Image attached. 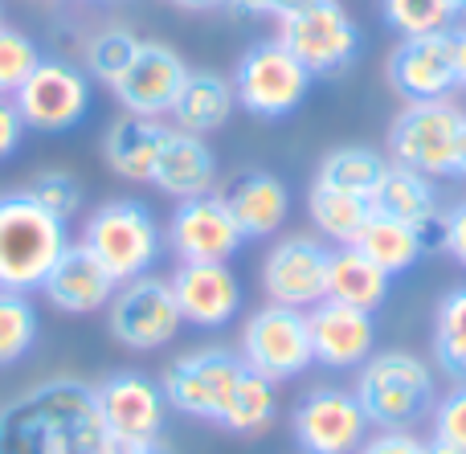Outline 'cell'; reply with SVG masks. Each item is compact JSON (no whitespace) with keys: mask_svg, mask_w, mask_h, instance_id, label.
<instances>
[{"mask_svg":"<svg viewBox=\"0 0 466 454\" xmlns=\"http://www.w3.org/2000/svg\"><path fill=\"white\" fill-rule=\"evenodd\" d=\"M290 434L303 454H356L372 434V422L352 389L319 385L295 406Z\"/></svg>","mask_w":466,"mask_h":454,"instance_id":"12","label":"cell"},{"mask_svg":"<svg viewBox=\"0 0 466 454\" xmlns=\"http://www.w3.org/2000/svg\"><path fill=\"white\" fill-rule=\"evenodd\" d=\"M352 393L372 426H380V430H410L421 418L434 414L438 381L430 360L393 348V352H372L364 360Z\"/></svg>","mask_w":466,"mask_h":454,"instance_id":"2","label":"cell"},{"mask_svg":"<svg viewBox=\"0 0 466 454\" xmlns=\"http://www.w3.org/2000/svg\"><path fill=\"white\" fill-rule=\"evenodd\" d=\"M241 357L229 348H197L177 357L160 377V389L168 398V409L201 422H218L226 398L241 373Z\"/></svg>","mask_w":466,"mask_h":454,"instance_id":"11","label":"cell"},{"mask_svg":"<svg viewBox=\"0 0 466 454\" xmlns=\"http://www.w3.org/2000/svg\"><path fill=\"white\" fill-rule=\"evenodd\" d=\"M241 242L246 237L218 193L177 201L168 234H164V246L177 254V262H229L241 250Z\"/></svg>","mask_w":466,"mask_h":454,"instance_id":"15","label":"cell"},{"mask_svg":"<svg viewBox=\"0 0 466 454\" xmlns=\"http://www.w3.org/2000/svg\"><path fill=\"white\" fill-rule=\"evenodd\" d=\"M115 278L95 254L82 242H70L62 250V258L49 267V275L41 278L37 291L54 303L66 316H90V311H103L115 295Z\"/></svg>","mask_w":466,"mask_h":454,"instance_id":"20","label":"cell"},{"mask_svg":"<svg viewBox=\"0 0 466 454\" xmlns=\"http://www.w3.org/2000/svg\"><path fill=\"white\" fill-rule=\"evenodd\" d=\"M307 217L319 229V237H328L331 246H356L360 229L372 217V205L364 197L339 193V188L311 180V188H307Z\"/></svg>","mask_w":466,"mask_h":454,"instance_id":"27","label":"cell"},{"mask_svg":"<svg viewBox=\"0 0 466 454\" xmlns=\"http://www.w3.org/2000/svg\"><path fill=\"white\" fill-rule=\"evenodd\" d=\"M25 127L41 136H62L78 127L90 111V74L62 57H41V66L29 74L21 90L13 95Z\"/></svg>","mask_w":466,"mask_h":454,"instance_id":"10","label":"cell"},{"mask_svg":"<svg viewBox=\"0 0 466 454\" xmlns=\"http://www.w3.org/2000/svg\"><path fill=\"white\" fill-rule=\"evenodd\" d=\"M356 250H360L369 262H377L389 278L413 270V267H418V258L426 254V250H421V242H418V234H413V226L393 221V217H380V213H372L369 226L360 229Z\"/></svg>","mask_w":466,"mask_h":454,"instance_id":"29","label":"cell"},{"mask_svg":"<svg viewBox=\"0 0 466 454\" xmlns=\"http://www.w3.org/2000/svg\"><path fill=\"white\" fill-rule=\"evenodd\" d=\"M241 365L262 373L266 381H295L315 365L311 357V332H307V311L266 303L241 324Z\"/></svg>","mask_w":466,"mask_h":454,"instance_id":"9","label":"cell"},{"mask_svg":"<svg viewBox=\"0 0 466 454\" xmlns=\"http://www.w3.org/2000/svg\"><path fill=\"white\" fill-rule=\"evenodd\" d=\"M82 246L111 270L115 283H127V278L152 275L156 258L164 250V234L144 201L119 197V201H103L86 217Z\"/></svg>","mask_w":466,"mask_h":454,"instance_id":"4","label":"cell"},{"mask_svg":"<svg viewBox=\"0 0 466 454\" xmlns=\"http://www.w3.org/2000/svg\"><path fill=\"white\" fill-rule=\"evenodd\" d=\"M442 250L466 270V201L442 213Z\"/></svg>","mask_w":466,"mask_h":454,"instance_id":"39","label":"cell"},{"mask_svg":"<svg viewBox=\"0 0 466 454\" xmlns=\"http://www.w3.org/2000/svg\"><path fill=\"white\" fill-rule=\"evenodd\" d=\"M136 49H139V37L131 29H123V25L95 33V37H90V45H86V74H90V78H98L103 86H115V82H119V74L131 66Z\"/></svg>","mask_w":466,"mask_h":454,"instance_id":"34","label":"cell"},{"mask_svg":"<svg viewBox=\"0 0 466 454\" xmlns=\"http://www.w3.org/2000/svg\"><path fill=\"white\" fill-rule=\"evenodd\" d=\"M380 16L401 37H421V33H451L459 8L454 0H380Z\"/></svg>","mask_w":466,"mask_h":454,"instance_id":"32","label":"cell"},{"mask_svg":"<svg viewBox=\"0 0 466 454\" xmlns=\"http://www.w3.org/2000/svg\"><path fill=\"white\" fill-rule=\"evenodd\" d=\"M279 414V393H274V381H266L254 368H241L238 381H233L226 409H221L218 426L229 434H262L266 426Z\"/></svg>","mask_w":466,"mask_h":454,"instance_id":"28","label":"cell"},{"mask_svg":"<svg viewBox=\"0 0 466 454\" xmlns=\"http://www.w3.org/2000/svg\"><path fill=\"white\" fill-rule=\"evenodd\" d=\"M454 8H459V16L466 13V0H454Z\"/></svg>","mask_w":466,"mask_h":454,"instance_id":"47","label":"cell"},{"mask_svg":"<svg viewBox=\"0 0 466 454\" xmlns=\"http://www.w3.org/2000/svg\"><path fill=\"white\" fill-rule=\"evenodd\" d=\"M66 246V221L49 217L29 193L0 197V291H37Z\"/></svg>","mask_w":466,"mask_h":454,"instance_id":"3","label":"cell"},{"mask_svg":"<svg viewBox=\"0 0 466 454\" xmlns=\"http://www.w3.org/2000/svg\"><path fill=\"white\" fill-rule=\"evenodd\" d=\"M279 41L315 74H344L360 57V29L339 0H303L279 16Z\"/></svg>","mask_w":466,"mask_h":454,"instance_id":"7","label":"cell"},{"mask_svg":"<svg viewBox=\"0 0 466 454\" xmlns=\"http://www.w3.org/2000/svg\"><path fill=\"white\" fill-rule=\"evenodd\" d=\"M389 283H393V278H389L377 262L364 258L356 246H336V250H331V262H328V299L348 303V308L369 311V316H372L377 308H385Z\"/></svg>","mask_w":466,"mask_h":454,"instance_id":"26","label":"cell"},{"mask_svg":"<svg viewBox=\"0 0 466 454\" xmlns=\"http://www.w3.org/2000/svg\"><path fill=\"white\" fill-rule=\"evenodd\" d=\"M328 262L331 250L311 234H287L262 258V291L270 303L311 311L328 299Z\"/></svg>","mask_w":466,"mask_h":454,"instance_id":"14","label":"cell"},{"mask_svg":"<svg viewBox=\"0 0 466 454\" xmlns=\"http://www.w3.org/2000/svg\"><path fill=\"white\" fill-rule=\"evenodd\" d=\"M356 454H430V442L413 430H377L360 442Z\"/></svg>","mask_w":466,"mask_h":454,"instance_id":"38","label":"cell"},{"mask_svg":"<svg viewBox=\"0 0 466 454\" xmlns=\"http://www.w3.org/2000/svg\"><path fill=\"white\" fill-rule=\"evenodd\" d=\"M95 401L111 442H160L168 422V398L147 373L136 368L111 373L95 385Z\"/></svg>","mask_w":466,"mask_h":454,"instance_id":"13","label":"cell"},{"mask_svg":"<svg viewBox=\"0 0 466 454\" xmlns=\"http://www.w3.org/2000/svg\"><path fill=\"white\" fill-rule=\"evenodd\" d=\"M233 106H238V95H233V82L218 70H188L185 86H180L177 103H172V123L177 131H188V136H209V131H221L229 123Z\"/></svg>","mask_w":466,"mask_h":454,"instance_id":"24","label":"cell"},{"mask_svg":"<svg viewBox=\"0 0 466 454\" xmlns=\"http://www.w3.org/2000/svg\"><path fill=\"white\" fill-rule=\"evenodd\" d=\"M385 168H389V160L380 152L360 147V144H348V147H331V152L323 156L315 180H319V185L339 188V193H352V197H364V201H369V197L377 193Z\"/></svg>","mask_w":466,"mask_h":454,"instance_id":"30","label":"cell"},{"mask_svg":"<svg viewBox=\"0 0 466 454\" xmlns=\"http://www.w3.org/2000/svg\"><path fill=\"white\" fill-rule=\"evenodd\" d=\"M0 25H5V13H0Z\"/></svg>","mask_w":466,"mask_h":454,"instance_id":"48","label":"cell"},{"mask_svg":"<svg viewBox=\"0 0 466 454\" xmlns=\"http://www.w3.org/2000/svg\"><path fill=\"white\" fill-rule=\"evenodd\" d=\"M172 127H164V119H144V115H127L106 127L103 136V160L115 177L131 180V185H152V168L160 156L164 139Z\"/></svg>","mask_w":466,"mask_h":454,"instance_id":"23","label":"cell"},{"mask_svg":"<svg viewBox=\"0 0 466 454\" xmlns=\"http://www.w3.org/2000/svg\"><path fill=\"white\" fill-rule=\"evenodd\" d=\"M221 201H226L229 217L238 221L241 237L254 242V237H274L282 229L290 213V193L274 172L262 168H246V172H233L221 188Z\"/></svg>","mask_w":466,"mask_h":454,"instance_id":"21","label":"cell"},{"mask_svg":"<svg viewBox=\"0 0 466 454\" xmlns=\"http://www.w3.org/2000/svg\"><path fill=\"white\" fill-rule=\"evenodd\" d=\"M37 344V308L21 291H0V368L25 360Z\"/></svg>","mask_w":466,"mask_h":454,"instance_id":"33","label":"cell"},{"mask_svg":"<svg viewBox=\"0 0 466 454\" xmlns=\"http://www.w3.org/2000/svg\"><path fill=\"white\" fill-rule=\"evenodd\" d=\"M459 177H466V119H462V136H459Z\"/></svg>","mask_w":466,"mask_h":454,"instance_id":"45","label":"cell"},{"mask_svg":"<svg viewBox=\"0 0 466 454\" xmlns=\"http://www.w3.org/2000/svg\"><path fill=\"white\" fill-rule=\"evenodd\" d=\"M430 454H459V450H454V447H446L442 439H430Z\"/></svg>","mask_w":466,"mask_h":454,"instance_id":"46","label":"cell"},{"mask_svg":"<svg viewBox=\"0 0 466 454\" xmlns=\"http://www.w3.org/2000/svg\"><path fill=\"white\" fill-rule=\"evenodd\" d=\"M454 37V70H459V90H466V25L462 29H451Z\"/></svg>","mask_w":466,"mask_h":454,"instance_id":"42","label":"cell"},{"mask_svg":"<svg viewBox=\"0 0 466 454\" xmlns=\"http://www.w3.org/2000/svg\"><path fill=\"white\" fill-rule=\"evenodd\" d=\"M180 319L193 328H229L241 316V283L229 262H180L168 278Z\"/></svg>","mask_w":466,"mask_h":454,"instance_id":"18","label":"cell"},{"mask_svg":"<svg viewBox=\"0 0 466 454\" xmlns=\"http://www.w3.org/2000/svg\"><path fill=\"white\" fill-rule=\"evenodd\" d=\"M307 332H311V357L323 368H360L377 348V324L369 311H356L348 303L319 299L307 311Z\"/></svg>","mask_w":466,"mask_h":454,"instance_id":"19","label":"cell"},{"mask_svg":"<svg viewBox=\"0 0 466 454\" xmlns=\"http://www.w3.org/2000/svg\"><path fill=\"white\" fill-rule=\"evenodd\" d=\"M106 328L131 352H160L164 344H172L185 319H180L168 278L139 275L119 283L106 303Z\"/></svg>","mask_w":466,"mask_h":454,"instance_id":"8","label":"cell"},{"mask_svg":"<svg viewBox=\"0 0 466 454\" xmlns=\"http://www.w3.org/2000/svg\"><path fill=\"white\" fill-rule=\"evenodd\" d=\"M152 185L164 197H177V201H193L218 188V156L205 144V136H188V131H168L160 156H156L152 168Z\"/></svg>","mask_w":466,"mask_h":454,"instance_id":"22","label":"cell"},{"mask_svg":"<svg viewBox=\"0 0 466 454\" xmlns=\"http://www.w3.org/2000/svg\"><path fill=\"white\" fill-rule=\"evenodd\" d=\"M0 454H111L95 385L46 377L0 406Z\"/></svg>","mask_w":466,"mask_h":454,"instance_id":"1","label":"cell"},{"mask_svg":"<svg viewBox=\"0 0 466 454\" xmlns=\"http://www.w3.org/2000/svg\"><path fill=\"white\" fill-rule=\"evenodd\" d=\"M229 82L241 111L258 115V119H287V115H295L303 106L315 74L279 37H266L254 41L238 57V70H233Z\"/></svg>","mask_w":466,"mask_h":454,"instance_id":"5","label":"cell"},{"mask_svg":"<svg viewBox=\"0 0 466 454\" xmlns=\"http://www.w3.org/2000/svg\"><path fill=\"white\" fill-rule=\"evenodd\" d=\"M25 119L21 111H16L13 98H0V160H8V156H16V147H21L25 139Z\"/></svg>","mask_w":466,"mask_h":454,"instance_id":"40","label":"cell"},{"mask_svg":"<svg viewBox=\"0 0 466 454\" xmlns=\"http://www.w3.org/2000/svg\"><path fill=\"white\" fill-rule=\"evenodd\" d=\"M295 5H303V0H226V8H233L238 16H287Z\"/></svg>","mask_w":466,"mask_h":454,"instance_id":"41","label":"cell"},{"mask_svg":"<svg viewBox=\"0 0 466 454\" xmlns=\"http://www.w3.org/2000/svg\"><path fill=\"white\" fill-rule=\"evenodd\" d=\"M111 454H160V442H111Z\"/></svg>","mask_w":466,"mask_h":454,"instance_id":"43","label":"cell"},{"mask_svg":"<svg viewBox=\"0 0 466 454\" xmlns=\"http://www.w3.org/2000/svg\"><path fill=\"white\" fill-rule=\"evenodd\" d=\"M434 439H442L446 447L466 454V385H454L442 401H434Z\"/></svg>","mask_w":466,"mask_h":454,"instance_id":"37","label":"cell"},{"mask_svg":"<svg viewBox=\"0 0 466 454\" xmlns=\"http://www.w3.org/2000/svg\"><path fill=\"white\" fill-rule=\"evenodd\" d=\"M188 78L185 57L164 41H139L131 66L119 74V82L111 86V95L119 98V106L127 115H144V119H164L177 103L180 86Z\"/></svg>","mask_w":466,"mask_h":454,"instance_id":"17","label":"cell"},{"mask_svg":"<svg viewBox=\"0 0 466 454\" xmlns=\"http://www.w3.org/2000/svg\"><path fill=\"white\" fill-rule=\"evenodd\" d=\"M466 115L451 98L405 103L389 123V156L426 177H459V136Z\"/></svg>","mask_w":466,"mask_h":454,"instance_id":"6","label":"cell"},{"mask_svg":"<svg viewBox=\"0 0 466 454\" xmlns=\"http://www.w3.org/2000/svg\"><path fill=\"white\" fill-rule=\"evenodd\" d=\"M168 5L185 8V13H209V8H221L226 0H168Z\"/></svg>","mask_w":466,"mask_h":454,"instance_id":"44","label":"cell"},{"mask_svg":"<svg viewBox=\"0 0 466 454\" xmlns=\"http://www.w3.org/2000/svg\"><path fill=\"white\" fill-rule=\"evenodd\" d=\"M41 66V49L29 33L0 25V98H13Z\"/></svg>","mask_w":466,"mask_h":454,"instance_id":"36","label":"cell"},{"mask_svg":"<svg viewBox=\"0 0 466 454\" xmlns=\"http://www.w3.org/2000/svg\"><path fill=\"white\" fill-rule=\"evenodd\" d=\"M369 205H372V213H380V217H393V221L413 226V234H418L421 226L442 217L434 177L413 172V168H405V164H389L380 185H377V193L369 197Z\"/></svg>","mask_w":466,"mask_h":454,"instance_id":"25","label":"cell"},{"mask_svg":"<svg viewBox=\"0 0 466 454\" xmlns=\"http://www.w3.org/2000/svg\"><path fill=\"white\" fill-rule=\"evenodd\" d=\"M25 193H29L33 201H37L41 209L49 213V217L66 221V226H70V217H78L82 201H86V193H82V180L74 177V172H66V168L37 172V177L29 180V188H25Z\"/></svg>","mask_w":466,"mask_h":454,"instance_id":"35","label":"cell"},{"mask_svg":"<svg viewBox=\"0 0 466 454\" xmlns=\"http://www.w3.org/2000/svg\"><path fill=\"white\" fill-rule=\"evenodd\" d=\"M389 86L405 103H434L451 98L459 90V70H454V37L451 33H421V37H401L389 54Z\"/></svg>","mask_w":466,"mask_h":454,"instance_id":"16","label":"cell"},{"mask_svg":"<svg viewBox=\"0 0 466 454\" xmlns=\"http://www.w3.org/2000/svg\"><path fill=\"white\" fill-rule=\"evenodd\" d=\"M434 360L442 377L466 385V287H451L434 308Z\"/></svg>","mask_w":466,"mask_h":454,"instance_id":"31","label":"cell"}]
</instances>
